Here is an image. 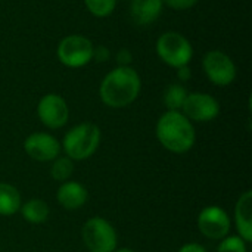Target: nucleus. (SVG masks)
<instances>
[{
    "label": "nucleus",
    "instance_id": "10",
    "mask_svg": "<svg viewBox=\"0 0 252 252\" xmlns=\"http://www.w3.org/2000/svg\"><path fill=\"white\" fill-rule=\"evenodd\" d=\"M24 152L37 162H52L62 154L61 142L47 131H34L24 140Z\"/></svg>",
    "mask_w": 252,
    "mask_h": 252
},
{
    "label": "nucleus",
    "instance_id": "5",
    "mask_svg": "<svg viewBox=\"0 0 252 252\" xmlns=\"http://www.w3.org/2000/svg\"><path fill=\"white\" fill-rule=\"evenodd\" d=\"M81 239L89 252H114L118 245L115 227L103 217H90L81 229Z\"/></svg>",
    "mask_w": 252,
    "mask_h": 252
},
{
    "label": "nucleus",
    "instance_id": "17",
    "mask_svg": "<svg viewBox=\"0 0 252 252\" xmlns=\"http://www.w3.org/2000/svg\"><path fill=\"white\" fill-rule=\"evenodd\" d=\"M189 92L182 83H173L164 90L162 102L167 111H182Z\"/></svg>",
    "mask_w": 252,
    "mask_h": 252
},
{
    "label": "nucleus",
    "instance_id": "19",
    "mask_svg": "<svg viewBox=\"0 0 252 252\" xmlns=\"http://www.w3.org/2000/svg\"><path fill=\"white\" fill-rule=\"evenodd\" d=\"M87 10L96 18L109 16L117 6V0H84Z\"/></svg>",
    "mask_w": 252,
    "mask_h": 252
},
{
    "label": "nucleus",
    "instance_id": "16",
    "mask_svg": "<svg viewBox=\"0 0 252 252\" xmlns=\"http://www.w3.org/2000/svg\"><path fill=\"white\" fill-rule=\"evenodd\" d=\"M22 205V198L19 190L6 182H0V216L12 217L19 213Z\"/></svg>",
    "mask_w": 252,
    "mask_h": 252
},
{
    "label": "nucleus",
    "instance_id": "3",
    "mask_svg": "<svg viewBox=\"0 0 252 252\" xmlns=\"http://www.w3.org/2000/svg\"><path fill=\"white\" fill-rule=\"evenodd\" d=\"M102 140V131L99 126L92 121H83L71 127L61 142L63 155L74 162H81L92 158L99 149Z\"/></svg>",
    "mask_w": 252,
    "mask_h": 252
},
{
    "label": "nucleus",
    "instance_id": "20",
    "mask_svg": "<svg viewBox=\"0 0 252 252\" xmlns=\"http://www.w3.org/2000/svg\"><path fill=\"white\" fill-rule=\"evenodd\" d=\"M217 252H248V244L238 235H227L219 241Z\"/></svg>",
    "mask_w": 252,
    "mask_h": 252
},
{
    "label": "nucleus",
    "instance_id": "21",
    "mask_svg": "<svg viewBox=\"0 0 252 252\" xmlns=\"http://www.w3.org/2000/svg\"><path fill=\"white\" fill-rule=\"evenodd\" d=\"M164 6H168L173 10H188L193 7L198 0H162Z\"/></svg>",
    "mask_w": 252,
    "mask_h": 252
},
{
    "label": "nucleus",
    "instance_id": "26",
    "mask_svg": "<svg viewBox=\"0 0 252 252\" xmlns=\"http://www.w3.org/2000/svg\"><path fill=\"white\" fill-rule=\"evenodd\" d=\"M114 252H136V251H134V250H131V248H127V247H126V248H117Z\"/></svg>",
    "mask_w": 252,
    "mask_h": 252
},
{
    "label": "nucleus",
    "instance_id": "22",
    "mask_svg": "<svg viewBox=\"0 0 252 252\" xmlns=\"http://www.w3.org/2000/svg\"><path fill=\"white\" fill-rule=\"evenodd\" d=\"M111 56V52L108 47L105 46H99V47H93V59L97 62H106Z\"/></svg>",
    "mask_w": 252,
    "mask_h": 252
},
{
    "label": "nucleus",
    "instance_id": "2",
    "mask_svg": "<svg viewBox=\"0 0 252 252\" xmlns=\"http://www.w3.org/2000/svg\"><path fill=\"white\" fill-rule=\"evenodd\" d=\"M159 145L171 154H186L196 142L193 123L182 111H165L155 126Z\"/></svg>",
    "mask_w": 252,
    "mask_h": 252
},
{
    "label": "nucleus",
    "instance_id": "23",
    "mask_svg": "<svg viewBox=\"0 0 252 252\" xmlns=\"http://www.w3.org/2000/svg\"><path fill=\"white\" fill-rule=\"evenodd\" d=\"M131 52L128 49H121L118 53H117V62H118V66H130L131 63Z\"/></svg>",
    "mask_w": 252,
    "mask_h": 252
},
{
    "label": "nucleus",
    "instance_id": "7",
    "mask_svg": "<svg viewBox=\"0 0 252 252\" xmlns=\"http://www.w3.org/2000/svg\"><path fill=\"white\" fill-rule=\"evenodd\" d=\"M202 68L207 78L219 87L230 86L238 75L233 59L223 50H210L202 59Z\"/></svg>",
    "mask_w": 252,
    "mask_h": 252
},
{
    "label": "nucleus",
    "instance_id": "12",
    "mask_svg": "<svg viewBox=\"0 0 252 252\" xmlns=\"http://www.w3.org/2000/svg\"><path fill=\"white\" fill-rule=\"evenodd\" d=\"M56 201L62 208L68 211H75L86 205V202L89 201V192L80 182L68 180L59 185L56 190Z\"/></svg>",
    "mask_w": 252,
    "mask_h": 252
},
{
    "label": "nucleus",
    "instance_id": "8",
    "mask_svg": "<svg viewBox=\"0 0 252 252\" xmlns=\"http://www.w3.org/2000/svg\"><path fill=\"white\" fill-rule=\"evenodd\" d=\"M198 230L210 241H221L230 235L232 220L227 211L219 205H208L198 214Z\"/></svg>",
    "mask_w": 252,
    "mask_h": 252
},
{
    "label": "nucleus",
    "instance_id": "13",
    "mask_svg": "<svg viewBox=\"0 0 252 252\" xmlns=\"http://www.w3.org/2000/svg\"><path fill=\"white\" fill-rule=\"evenodd\" d=\"M233 219L238 236H241L247 244L252 242V190L241 193L235 205Z\"/></svg>",
    "mask_w": 252,
    "mask_h": 252
},
{
    "label": "nucleus",
    "instance_id": "1",
    "mask_svg": "<svg viewBox=\"0 0 252 252\" xmlns=\"http://www.w3.org/2000/svg\"><path fill=\"white\" fill-rule=\"evenodd\" d=\"M142 80L133 66L111 69L99 86V97L108 108L121 109L130 106L140 94Z\"/></svg>",
    "mask_w": 252,
    "mask_h": 252
},
{
    "label": "nucleus",
    "instance_id": "9",
    "mask_svg": "<svg viewBox=\"0 0 252 252\" xmlns=\"http://www.w3.org/2000/svg\"><path fill=\"white\" fill-rule=\"evenodd\" d=\"M37 117L44 127L50 130H59L66 126L69 120L68 103L61 94L47 93L37 103Z\"/></svg>",
    "mask_w": 252,
    "mask_h": 252
},
{
    "label": "nucleus",
    "instance_id": "14",
    "mask_svg": "<svg viewBox=\"0 0 252 252\" xmlns=\"http://www.w3.org/2000/svg\"><path fill=\"white\" fill-rule=\"evenodd\" d=\"M162 0H131L130 15L133 21L139 25L154 24L162 13Z\"/></svg>",
    "mask_w": 252,
    "mask_h": 252
},
{
    "label": "nucleus",
    "instance_id": "24",
    "mask_svg": "<svg viewBox=\"0 0 252 252\" xmlns=\"http://www.w3.org/2000/svg\"><path fill=\"white\" fill-rule=\"evenodd\" d=\"M177 252H208V251H207V248H205L204 245H201V244H198V242H188V244L182 245Z\"/></svg>",
    "mask_w": 252,
    "mask_h": 252
},
{
    "label": "nucleus",
    "instance_id": "6",
    "mask_svg": "<svg viewBox=\"0 0 252 252\" xmlns=\"http://www.w3.org/2000/svg\"><path fill=\"white\" fill-rule=\"evenodd\" d=\"M93 43L81 34H69L63 37L56 49L59 62L66 68H83L93 61Z\"/></svg>",
    "mask_w": 252,
    "mask_h": 252
},
{
    "label": "nucleus",
    "instance_id": "15",
    "mask_svg": "<svg viewBox=\"0 0 252 252\" xmlns=\"http://www.w3.org/2000/svg\"><path fill=\"white\" fill-rule=\"evenodd\" d=\"M19 213L22 219L30 224H43L50 216V207L46 201L40 198H32L22 202Z\"/></svg>",
    "mask_w": 252,
    "mask_h": 252
},
{
    "label": "nucleus",
    "instance_id": "11",
    "mask_svg": "<svg viewBox=\"0 0 252 252\" xmlns=\"http://www.w3.org/2000/svg\"><path fill=\"white\" fill-rule=\"evenodd\" d=\"M182 112L192 123H210L219 117L220 103L213 94L204 92H193L188 94Z\"/></svg>",
    "mask_w": 252,
    "mask_h": 252
},
{
    "label": "nucleus",
    "instance_id": "18",
    "mask_svg": "<svg viewBox=\"0 0 252 252\" xmlns=\"http://www.w3.org/2000/svg\"><path fill=\"white\" fill-rule=\"evenodd\" d=\"M75 162L71 158H68L66 155H59L50 162V177L59 183L68 182L72 177Z\"/></svg>",
    "mask_w": 252,
    "mask_h": 252
},
{
    "label": "nucleus",
    "instance_id": "4",
    "mask_svg": "<svg viewBox=\"0 0 252 252\" xmlns=\"http://www.w3.org/2000/svg\"><path fill=\"white\" fill-rule=\"evenodd\" d=\"M155 49L158 58L174 69L189 65L193 58V46L183 34L177 31L162 32L157 40Z\"/></svg>",
    "mask_w": 252,
    "mask_h": 252
},
{
    "label": "nucleus",
    "instance_id": "25",
    "mask_svg": "<svg viewBox=\"0 0 252 252\" xmlns=\"http://www.w3.org/2000/svg\"><path fill=\"white\" fill-rule=\"evenodd\" d=\"M190 77H192V71H190L189 65H185L182 68H177V78H179V81H182V83L189 81Z\"/></svg>",
    "mask_w": 252,
    "mask_h": 252
}]
</instances>
